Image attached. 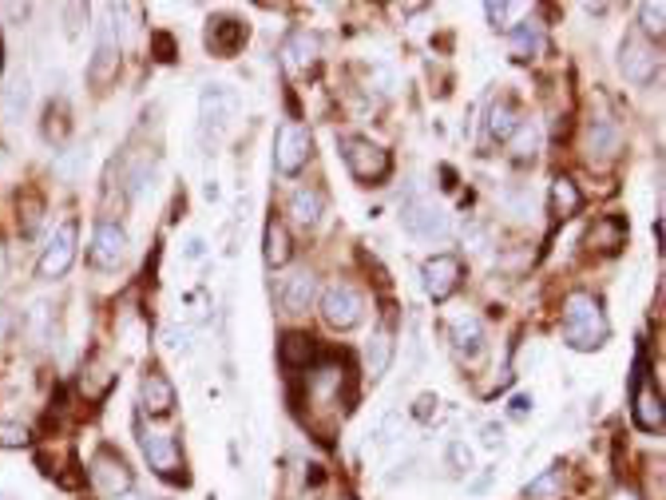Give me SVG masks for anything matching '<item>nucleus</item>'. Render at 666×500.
<instances>
[{
    "label": "nucleus",
    "mask_w": 666,
    "mask_h": 500,
    "mask_svg": "<svg viewBox=\"0 0 666 500\" xmlns=\"http://www.w3.org/2000/svg\"><path fill=\"white\" fill-rule=\"evenodd\" d=\"M611 326H607V313H603L599 298H591L587 290L567 294L563 302V342L571 350H599L607 342Z\"/></svg>",
    "instance_id": "obj_1"
},
{
    "label": "nucleus",
    "mask_w": 666,
    "mask_h": 500,
    "mask_svg": "<svg viewBox=\"0 0 666 500\" xmlns=\"http://www.w3.org/2000/svg\"><path fill=\"white\" fill-rule=\"evenodd\" d=\"M234 107H238V99H234V91L226 88V83H207V91H202V99H199V127H202V143H215L226 135V127L230 120H234Z\"/></svg>",
    "instance_id": "obj_2"
},
{
    "label": "nucleus",
    "mask_w": 666,
    "mask_h": 500,
    "mask_svg": "<svg viewBox=\"0 0 666 500\" xmlns=\"http://www.w3.org/2000/svg\"><path fill=\"white\" fill-rule=\"evenodd\" d=\"M341 155H345L353 179H361V183H381L392 171L389 151L377 147V143H369V139H361V135H353V139L341 143Z\"/></svg>",
    "instance_id": "obj_3"
},
{
    "label": "nucleus",
    "mask_w": 666,
    "mask_h": 500,
    "mask_svg": "<svg viewBox=\"0 0 666 500\" xmlns=\"http://www.w3.org/2000/svg\"><path fill=\"white\" fill-rule=\"evenodd\" d=\"M361 294L353 290L349 282H329L326 290H321V318H326V326L333 329H353L357 321H361Z\"/></svg>",
    "instance_id": "obj_4"
},
{
    "label": "nucleus",
    "mask_w": 666,
    "mask_h": 500,
    "mask_svg": "<svg viewBox=\"0 0 666 500\" xmlns=\"http://www.w3.org/2000/svg\"><path fill=\"white\" fill-rule=\"evenodd\" d=\"M310 127L302 123H281L278 135H274V167L281 175H297L305 167V159H310Z\"/></svg>",
    "instance_id": "obj_5"
},
{
    "label": "nucleus",
    "mask_w": 666,
    "mask_h": 500,
    "mask_svg": "<svg viewBox=\"0 0 666 500\" xmlns=\"http://www.w3.org/2000/svg\"><path fill=\"white\" fill-rule=\"evenodd\" d=\"M400 223L413 239H424V242H440L448 239V215L440 207H432L429 199H408L400 207Z\"/></svg>",
    "instance_id": "obj_6"
},
{
    "label": "nucleus",
    "mask_w": 666,
    "mask_h": 500,
    "mask_svg": "<svg viewBox=\"0 0 666 500\" xmlns=\"http://www.w3.org/2000/svg\"><path fill=\"white\" fill-rule=\"evenodd\" d=\"M91 485L111 500L131 493V469H127V461L115 448H99V453L91 456Z\"/></svg>",
    "instance_id": "obj_7"
},
{
    "label": "nucleus",
    "mask_w": 666,
    "mask_h": 500,
    "mask_svg": "<svg viewBox=\"0 0 666 500\" xmlns=\"http://www.w3.org/2000/svg\"><path fill=\"white\" fill-rule=\"evenodd\" d=\"M619 72L627 75L630 83H651L654 72H659V52H654V44H646L638 32H630L619 48Z\"/></svg>",
    "instance_id": "obj_8"
},
{
    "label": "nucleus",
    "mask_w": 666,
    "mask_h": 500,
    "mask_svg": "<svg viewBox=\"0 0 666 500\" xmlns=\"http://www.w3.org/2000/svg\"><path fill=\"white\" fill-rule=\"evenodd\" d=\"M460 278H464V266H460L456 254H432L424 262V290H429L432 302H448L460 290Z\"/></svg>",
    "instance_id": "obj_9"
},
{
    "label": "nucleus",
    "mask_w": 666,
    "mask_h": 500,
    "mask_svg": "<svg viewBox=\"0 0 666 500\" xmlns=\"http://www.w3.org/2000/svg\"><path fill=\"white\" fill-rule=\"evenodd\" d=\"M75 262V223H64L40 254V278H64Z\"/></svg>",
    "instance_id": "obj_10"
},
{
    "label": "nucleus",
    "mask_w": 666,
    "mask_h": 500,
    "mask_svg": "<svg viewBox=\"0 0 666 500\" xmlns=\"http://www.w3.org/2000/svg\"><path fill=\"white\" fill-rule=\"evenodd\" d=\"M143 453H147V464L167 480H186L183 477V456H178V445L170 433H143Z\"/></svg>",
    "instance_id": "obj_11"
},
{
    "label": "nucleus",
    "mask_w": 666,
    "mask_h": 500,
    "mask_svg": "<svg viewBox=\"0 0 666 500\" xmlns=\"http://www.w3.org/2000/svg\"><path fill=\"white\" fill-rule=\"evenodd\" d=\"M127 258V234L119 223H99L96 239H91V266L99 270H115Z\"/></svg>",
    "instance_id": "obj_12"
},
{
    "label": "nucleus",
    "mask_w": 666,
    "mask_h": 500,
    "mask_svg": "<svg viewBox=\"0 0 666 500\" xmlns=\"http://www.w3.org/2000/svg\"><path fill=\"white\" fill-rule=\"evenodd\" d=\"M643 374H646V366L638 361L635 366V421H638V429H646V433H659L662 429V397H659V389H651L643 381Z\"/></svg>",
    "instance_id": "obj_13"
},
{
    "label": "nucleus",
    "mask_w": 666,
    "mask_h": 500,
    "mask_svg": "<svg viewBox=\"0 0 666 500\" xmlns=\"http://www.w3.org/2000/svg\"><path fill=\"white\" fill-rule=\"evenodd\" d=\"M139 401L151 417H167V413L175 409V385H170V377L163 369H147V374H143Z\"/></svg>",
    "instance_id": "obj_14"
},
{
    "label": "nucleus",
    "mask_w": 666,
    "mask_h": 500,
    "mask_svg": "<svg viewBox=\"0 0 666 500\" xmlns=\"http://www.w3.org/2000/svg\"><path fill=\"white\" fill-rule=\"evenodd\" d=\"M278 60L289 75H305L313 64H318V36H313V32H294V36L281 44Z\"/></svg>",
    "instance_id": "obj_15"
},
{
    "label": "nucleus",
    "mask_w": 666,
    "mask_h": 500,
    "mask_svg": "<svg viewBox=\"0 0 666 500\" xmlns=\"http://www.w3.org/2000/svg\"><path fill=\"white\" fill-rule=\"evenodd\" d=\"M246 44V24L234 20V16H215L207 28V48L215 56H234L238 48Z\"/></svg>",
    "instance_id": "obj_16"
},
{
    "label": "nucleus",
    "mask_w": 666,
    "mask_h": 500,
    "mask_svg": "<svg viewBox=\"0 0 666 500\" xmlns=\"http://www.w3.org/2000/svg\"><path fill=\"white\" fill-rule=\"evenodd\" d=\"M119 67V48H115V24H104L99 28V44H96V56H91V83L96 88H104V83L115 75Z\"/></svg>",
    "instance_id": "obj_17"
},
{
    "label": "nucleus",
    "mask_w": 666,
    "mask_h": 500,
    "mask_svg": "<svg viewBox=\"0 0 666 500\" xmlns=\"http://www.w3.org/2000/svg\"><path fill=\"white\" fill-rule=\"evenodd\" d=\"M622 242H627V223L619 215H603L599 223L587 231V247L599 254H619Z\"/></svg>",
    "instance_id": "obj_18"
},
{
    "label": "nucleus",
    "mask_w": 666,
    "mask_h": 500,
    "mask_svg": "<svg viewBox=\"0 0 666 500\" xmlns=\"http://www.w3.org/2000/svg\"><path fill=\"white\" fill-rule=\"evenodd\" d=\"M313 294H318V278L310 274V270H302V274H289L286 286H281V310L286 313H305L313 302Z\"/></svg>",
    "instance_id": "obj_19"
},
{
    "label": "nucleus",
    "mask_w": 666,
    "mask_h": 500,
    "mask_svg": "<svg viewBox=\"0 0 666 500\" xmlns=\"http://www.w3.org/2000/svg\"><path fill=\"white\" fill-rule=\"evenodd\" d=\"M583 147H587V159H599V163H603V159H614V155H619L622 135H619V127H614L611 120H599V123L587 127Z\"/></svg>",
    "instance_id": "obj_20"
},
{
    "label": "nucleus",
    "mask_w": 666,
    "mask_h": 500,
    "mask_svg": "<svg viewBox=\"0 0 666 500\" xmlns=\"http://www.w3.org/2000/svg\"><path fill=\"white\" fill-rule=\"evenodd\" d=\"M278 358L289 369H305L310 361H318V342L310 334H286L278 342Z\"/></svg>",
    "instance_id": "obj_21"
},
{
    "label": "nucleus",
    "mask_w": 666,
    "mask_h": 500,
    "mask_svg": "<svg viewBox=\"0 0 666 500\" xmlns=\"http://www.w3.org/2000/svg\"><path fill=\"white\" fill-rule=\"evenodd\" d=\"M548 202H551V215L555 218H571V215H579V210H583V194H579V187L567 179V175H555V179H551Z\"/></svg>",
    "instance_id": "obj_22"
},
{
    "label": "nucleus",
    "mask_w": 666,
    "mask_h": 500,
    "mask_svg": "<svg viewBox=\"0 0 666 500\" xmlns=\"http://www.w3.org/2000/svg\"><path fill=\"white\" fill-rule=\"evenodd\" d=\"M262 254H266V266H286L294 247H289V231L278 223V218H270L266 223V234H262Z\"/></svg>",
    "instance_id": "obj_23"
},
{
    "label": "nucleus",
    "mask_w": 666,
    "mask_h": 500,
    "mask_svg": "<svg viewBox=\"0 0 666 500\" xmlns=\"http://www.w3.org/2000/svg\"><path fill=\"white\" fill-rule=\"evenodd\" d=\"M452 337H456V350L464 353L468 361L480 358V353H484V329H480V321H476L472 313L456 318V326H452Z\"/></svg>",
    "instance_id": "obj_24"
},
{
    "label": "nucleus",
    "mask_w": 666,
    "mask_h": 500,
    "mask_svg": "<svg viewBox=\"0 0 666 500\" xmlns=\"http://www.w3.org/2000/svg\"><path fill=\"white\" fill-rule=\"evenodd\" d=\"M389 361H392V334L381 326L369 337V345H365V369H369V377H381L389 369Z\"/></svg>",
    "instance_id": "obj_25"
},
{
    "label": "nucleus",
    "mask_w": 666,
    "mask_h": 500,
    "mask_svg": "<svg viewBox=\"0 0 666 500\" xmlns=\"http://www.w3.org/2000/svg\"><path fill=\"white\" fill-rule=\"evenodd\" d=\"M289 215H294L297 226H313L321 218V194L313 187H297L289 194Z\"/></svg>",
    "instance_id": "obj_26"
},
{
    "label": "nucleus",
    "mask_w": 666,
    "mask_h": 500,
    "mask_svg": "<svg viewBox=\"0 0 666 500\" xmlns=\"http://www.w3.org/2000/svg\"><path fill=\"white\" fill-rule=\"evenodd\" d=\"M24 107H28V80H24V75H12L4 96H0V112H4V120L12 123L24 115Z\"/></svg>",
    "instance_id": "obj_27"
},
{
    "label": "nucleus",
    "mask_w": 666,
    "mask_h": 500,
    "mask_svg": "<svg viewBox=\"0 0 666 500\" xmlns=\"http://www.w3.org/2000/svg\"><path fill=\"white\" fill-rule=\"evenodd\" d=\"M559 485H563V477H559V464H555V469H543L540 477L524 488V496L527 500H555L559 496Z\"/></svg>",
    "instance_id": "obj_28"
},
{
    "label": "nucleus",
    "mask_w": 666,
    "mask_h": 500,
    "mask_svg": "<svg viewBox=\"0 0 666 500\" xmlns=\"http://www.w3.org/2000/svg\"><path fill=\"white\" fill-rule=\"evenodd\" d=\"M519 127L516 120V112H511L508 104H492V112H488V131H492V139H511V131Z\"/></svg>",
    "instance_id": "obj_29"
},
{
    "label": "nucleus",
    "mask_w": 666,
    "mask_h": 500,
    "mask_svg": "<svg viewBox=\"0 0 666 500\" xmlns=\"http://www.w3.org/2000/svg\"><path fill=\"white\" fill-rule=\"evenodd\" d=\"M535 147H540V131H535L532 123H519L516 131H511V155H516V159H532Z\"/></svg>",
    "instance_id": "obj_30"
},
{
    "label": "nucleus",
    "mask_w": 666,
    "mask_h": 500,
    "mask_svg": "<svg viewBox=\"0 0 666 500\" xmlns=\"http://www.w3.org/2000/svg\"><path fill=\"white\" fill-rule=\"evenodd\" d=\"M511 48H516L519 60H527V56L540 48V28H535V24H519L516 36H511Z\"/></svg>",
    "instance_id": "obj_31"
},
{
    "label": "nucleus",
    "mask_w": 666,
    "mask_h": 500,
    "mask_svg": "<svg viewBox=\"0 0 666 500\" xmlns=\"http://www.w3.org/2000/svg\"><path fill=\"white\" fill-rule=\"evenodd\" d=\"M28 445V429L16 421H0V448H24Z\"/></svg>",
    "instance_id": "obj_32"
},
{
    "label": "nucleus",
    "mask_w": 666,
    "mask_h": 500,
    "mask_svg": "<svg viewBox=\"0 0 666 500\" xmlns=\"http://www.w3.org/2000/svg\"><path fill=\"white\" fill-rule=\"evenodd\" d=\"M163 350L186 353V350H191V329H186V326H167L163 329Z\"/></svg>",
    "instance_id": "obj_33"
},
{
    "label": "nucleus",
    "mask_w": 666,
    "mask_h": 500,
    "mask_svg": "<svg viewBox=\"0 0 666 500\" xmlns=\"http://www.w3.org/2000/svg\"><path fill=\"white\" fill-rule=\"evenodd\" d=\"M638 16H643V28H646V32H654V36H662V20H666V8L659 4V0H654V4H651V0H646V4L638 8Z\"/></svg>",
    "instance_id": "obj_34"
},
{
    "label": "nucleus",
    "mask_w": 666,
    "mask_h": 500,
    "mask_svg": "<svg viewBox=\"0 0 666 500\" xmlns=\"http://www.w3.org/2000/svg\"><path fill=\"white\" fill-rule=\"evenodd\" d=\"M484 12H488V20H492V28H508V16L511 12H519V4H508V0H492L488 8H484Z\"/></svg>",
    "instance_id": "obj_35"
},
{
    "label": "nucleus",
    "mask_w": 666,
    "mask_h": 500,
    "mask_svg": "<svg viewBox=\"0 0 666 500\" xmlns=\"http://www.w3.org/2000/svg\"><path fill=\"white\" fill-rule=\"evenodd\" d=\"M151 48H155V56L163 64H170L178 56V48H175V36H170V32H155V36H151Z\"/></svg>",
    "instance_id": "obj_36"
},
{
    "label": "nucleus",
    "mask_w": 666,
    "mask_h": 500,
    "mask_svg": "<svg viewBox=\"0 0 666 500\" xmlns=\"http://www.w3.org/2000/svg\"><path fill=\"white\" fill-rule=\"evenodd\" d=\"M437 393H421V397H416V401H413V417L416 421H432V417H437Z\"/></svg>",
    "instance_id": "obj_37"
},
{
    "label": "nucleus",
    "mask_w": 666,
    "mask_h": 500,
    "mask_svg": "<svg viewBox=\"0 0 666 500\" xmlns=\"http://www.w3.org/2000/svg\"><path fill=\"white\" fill-rule=\"evenodd\" d=\"M448 461L452 464H456V469H472V448H468V445H460V440H456V445H448Z\"/></svg>",
    "instance_id": "obj_38"
},
{
    "label": "nucleus",
    "mask_w": 666,
    "mask_h": 500,
    "mask_svg": "<svg viewBox=\"0 0 666 500\" xmlns=\"http://www.w3.org/2000/svg\"><path fill=\"white\" fill-rule=\"evenodd\" d=\"M480 433H484V445H488V448H496L500 440H503V429H500V425H484Z\"/></svg>",
    "instance_id": "obj_39"
},
{
    "label": "nucleus",
    "mask_w": 666,
    "mask_h": 500,
    "mask_svg": "<svg viewBox=\"0 0 666 500\" xmlns=\"http://www.w3.org/2000/svg\"><path fill=\"white\" fill-rule=\"evenodd\" d=\"M202 247H207V242H202L199 234H194V239L186 242V258H202Z\"/></svg>",
    "instance_id": "obj_40"
},
{
    "label": "nucleus",
    "mask_w": 666,
    "mask_h": 500,
    "mask_svg": "<svg viewBox=\"0 0 666 500\" xmlns=\"http://www.w3.org/2000/svg\"><path fill=\"white\" fill-rule=\"evenodd\" d=\"M527 409H532V397H524V393L511 397V413H527Z\"/></svg>",
    "instance_id": "obj_41"
},
{
    "label": "nucleus",
    "mask_w": 666,
    "mask_h": 500,
    "mask_svg": "<svg viewBox=\"0 0 666 500\" xmlns=\"http://www.w3.org/2000/svg\"><path fill=\"white\" fill-rule=\"evenodd\" d=\"M611 500H635V493H627V488H619V493H614Z\"/></svg>",
    "instance_id": "obj_42"
},
{
    "label": "nucleus",
    "mask_w": 666,
    "mask_h": 500,
    "mask_svg": "<svg viewBox=\"0 0 666 500\" xmlns=\"http://www.w3.org/2000/svg\"><path fill=\"white\" fill-rule=\"evenodd\" d=\"M115 500H143V496H135V493H123V496H115Z\"/></svg>",
    "instance_id": "obj_43"
},
{
    "label": "nucleus",
    "mask_w": 666,
    "mask_h": 500,
    "mask_svg": "<svg viewBox=\"0 0 666 500\" xmlns=\"http://www.w3.org/2000/svg\"><path fill=\"white\" fill-rule=\"evenodd\" d=\"M0 56H4V48H0Z\"/></svg>",
    "instance_id": "obj_44"
}]
</instances>
